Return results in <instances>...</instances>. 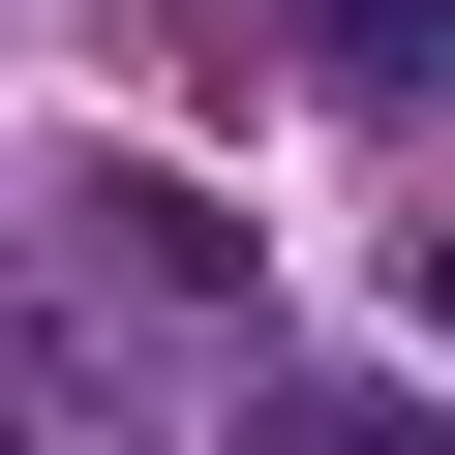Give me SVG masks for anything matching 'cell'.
<instances>
[{
  "mask_svg": "<svg viewBox=\"0 0 455 455\" xmlns=\"http://www.w3.org/2000/svg\"><path fill=\"white\" fill-rule=\"evenodd\" d=\"M304 61H334V92H425V61H455V0H304Z\"/></svg>",
  "mask_w": 455,
  "mask_h": 455,
  "instance_id": "obj_3",
  "label": "cell"
},
{
  "mask_svg": "<svg viewBox=\"0 0 455 455\" xmlns=\"http://www.w3.org/2000/svg\"><path fill=\"white\" fill-rule=\"evenodd\" d=\"M92 274H152V304H243V212H212V182H92Z\"/></svg>",
  "mask_w": 455,
  "mask_h": 455,
  "instance_id": "obj_2",
  "label": "cell"
},
{
  "mask_svg": "<svg viewBox=\"0 0 455 455\" xmlns=\"http://www.w3.org/2000/svg\"><path fill=\"white\" fill-rule=\"evenodd\" d=\"M0 455H61V364H31V304H0Z\"/></svg>",
  "mask_w": 455,
  "mask_h": 455,
  "instance_id": "obj_4",
  "label": "cell"
},
{
  "mask_svg": "<svg viewBox=\"0 0 455 455\" xmlns=\"http://www.w3.org/2000/svg\"><path fill=\"white\" fill-rule=\"evenodd\" d=\"M425 334H455V243H425Z\"/></svg>",
  "mask_w": 455,
  "mask_h": 455,
  "instance_id": "obj_5",
  "label": "cell"
},
{
  "mask_svg": "<svg viewBox=\"0 0 455 455\" xmlns=\"http://www.w3.org/2000/svg\"><path fill=\"white\" fill-rule=\"evenodd\" d=\"M212 455H455V395H395V364H243Z\"/></svg>",
  "mask_w": 455,
  "mask_h": 455,
  "instance_id": "obj_1",
  "label": "cell"
}]
</instances>
